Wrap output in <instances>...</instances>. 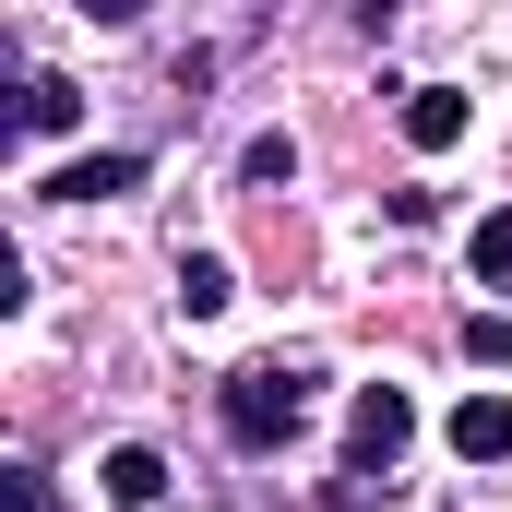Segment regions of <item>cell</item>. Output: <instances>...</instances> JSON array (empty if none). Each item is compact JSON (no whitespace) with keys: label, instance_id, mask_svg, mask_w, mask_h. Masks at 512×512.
<instances>
[{"label":"cell","instance_id":"obj_4","mask_svg":"<svg viewBox=\"0 0 512 512\" xmlns=\"http://www.w3.org/2000/svg\"><path fill=\"white\" fill-rule=\"evenodd\" d=\"M465 120H477V96H465V84H405V108H393V131H405L417 155H453Z\"/></svg>","mask_w":512,"mask_h":512},{"label":"cell","instance_id":"obj_7","mask_svg":"<svg viewBox=\"0 0 512 512\" xmlns=\"http://www.w3.org/2000/svg\"><path fill=\"white\" fill-rule=\"evenodd\" d=\"M12 131H84V84H60V72H24Z\"/></svg>","mask_w":512,"mask_h":512},{"label":"cell","instance_id":"obj_3","mask_svg":"<svg viewBox=\"0 0 512 512\" xmlns=\"http://www.w3.org/2000/svg\"><path fill=\"white\" fill-rule=\"evenodd\" d=\"M143 143H96V155H72V167H48L36 179V203H120V191H143Z\"/></svg>","mask_w":512,"mask_h":512},{"label":"cell","instance_id":"obj_10","mask_svg":"<svg viewBox=\"0 0 512 512\" xmlns=\"http://www.w3.org/2000/svg\"><path fill=\"white\" fill-rule=\"evenodd\" d=\"M239 179H251V191H286V179H298V131H251V143H239Z\"/></svg>","mask_w":512,"mask_h":512},{"label":"cell","instance_id":"obj_1","mask_svg":"<svg viewBox=\"0 0 512 512\" xmlns=\"http://www.w3.org/2000/svg\"><path fill=\"white\" fill-rule=\"evenodd\" d=\"M310 393H322V370L310 358H239L227 382H215V429H227V453H286L298 429H310Z\"/></svg>","mask_w":512,"mask_h":512},{"label":"cell","instance_id":"obj_2","mask_svg":"<svg viewBox=\"0 0 512 512\" xmlns=\"http://www.w3.org/2000/svg\"><path fill=\"white\" fill-rule=\"evenodd\" d=\"M405 441H417V405H405V382H358V405H346V453H334V477L382 489L393 465H405Z\"/></svg>","mask_w":512,"mask_h":512},{"label":"cell","instance_id":"obj_8","mask_svg":"<svg viewBox=\"0 0 512 512\" xmlns=\"http://www.w3.org/2000/svg\"><path fill=\"white\" fill-rule=\"evenodd\" d=\"M227 298H239V274H227V262H215V251H179V310H191V322H215Z\"/></svg>","mask_w":512,"mask_h":512},{"label":"cell","instance_id":"obj_11","mask_svg":"<svg viewBox=\"0 0 512 512\" xmlns=\"http://www.w3.org/2000/svg\"><path fill=\"white\" fill-rule=\"evenodd\" d=\"M465 346H477L489 370H512V310H465Z\"/></svg>","mask_w":512,"mask_h":512},{"label":"cell","instance_id":"obj_12","mask_svg":"<svg viewBox=\"0 0 512 512\" xmlns=\"http://www.w3.org/2000/svg\"><path fill=\"white\" fill-rule=\"evenodd\" d=\"M12 512H60L48 501V465H12Z\"/></svg>","mask_w":512,"mask_h":512},{"label":"cell","instance_id":"obj_5","mask_svg":"<svg viewBox=\"0 0 512 512\" xmlns=\"http://www.w3.org/2000/svg\"><path fill=\"white\" fill-rule=\"evenodd\" d=\"M441 441H453L465 465H501V453H512V405H501V393H465V405L441 417Z\"/></svg>","mask_w":512,"mask_h":512},{"label":"cell","instance_id":"obj_9","mask_svg":"<svg viewBox=\"0 0 512 512\" xmlns=\"http://www.w3.org/2000/svg\"><path fill=\"white\" fill-rule=\"evenodd\" d=\"M465 274L512 298V203H501V215H477V239H465Z\"/></svg>","mask_w":512,"mask_h":512},{"label":"cell","instance_id":"obj_6","mask_svg":"<svg viewBox=\"0 0 512 512\" xmlns=\"http://www.w3.org/2000/svg\"><path fill=\"white\" fill-rule=\"evenodd\" d=\"M96 477H108V501H120V512H167V453H155V441H120Z\"/></svg>","mask_w":512,"mask_h":512}]
</instances>
